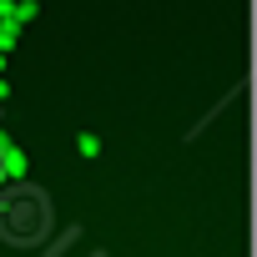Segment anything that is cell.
Segmentation results:
<instances>
[{"mask_svg":"<svg viewBox=\"0 0 257 257\" xmlns=\"http://www.w3.org/2000/svg\"><path fill=\"white\" fill-rule=\"evenodd\" d=\"M11 46H16V26L6 21V26H0V51H11Z\"/></svg>","mask_w":257,"mask_h":257,"instance_id":"cell-1","label":"cell"},{"mask_svg":"<svg viewBox=\"0 0 257 257\" xmlns=\"http://www.w3.org/2000/svg\"><path fill=\"white\" fill-rule=\"evenodd\" d=\"M0 96H6V81H0Z\"/></svg>","mask_w":257,"mask_h":257,"instance_id":"cell-2","label":"cell"},{"mask_svg":"<svg viewBox=\"0 0 257 257\" xmlns=\"http://www.w3.org/2000/svg\"><path fill=\"white\" fill-rule=\"evenodd\" d=\"M0 182H6V172H0Z\"/></svg>","mask_w":257,"mask_h":257,"instance_id":"cell-3","label":"cell"}]
</instances>
